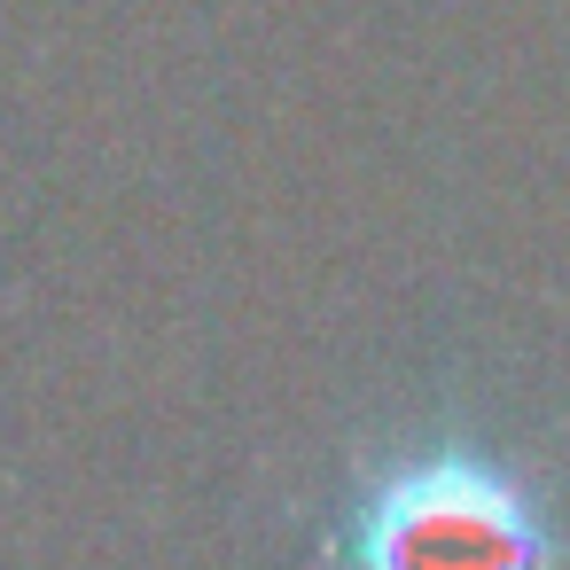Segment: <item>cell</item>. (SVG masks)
<instances>
[{"mask_svg": "<svg viewBox=\"0 0 570 570\" xmlns=\"http://www.w3.org/2000/svg\"><path fill=\"white\" fill-rule=\"evenodd\" d=\"M336 570H554V531L500 453L422 445L367 476Z\"/></svg>", "mask_w": 570, "mask_h": 570, "instance_id": "cell-1", "label": "cell"}]
</instances>
